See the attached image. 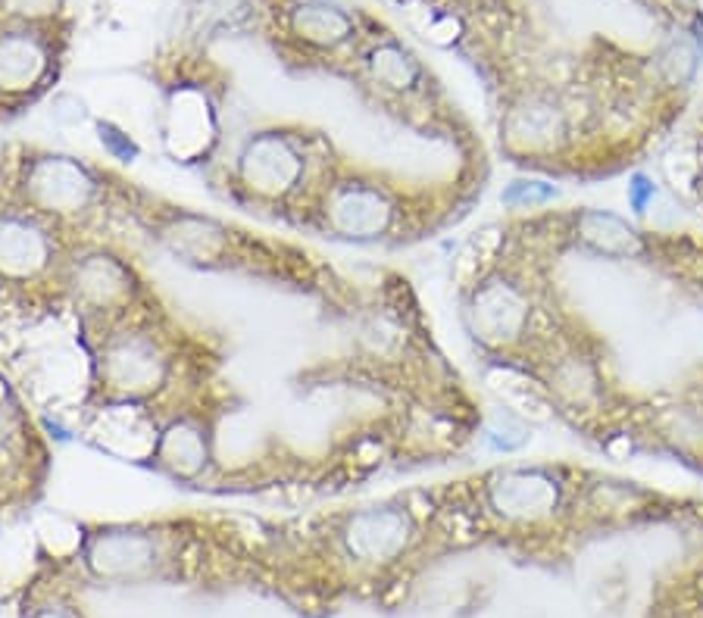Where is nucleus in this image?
Listing matches in <instances>:
<instances>
[{"label":"nucleus","mask_w":703,"mask_h":618,"mask_svg":"<svg viewBox=\"0 0 703 618\" xmlns=\"http://www.w3.org/2000/svg\"><path fill=\"white\" fill-rule=\"evenodd\" d=\"M254 26L256 38L291 76L344 78L376 20L338 0H263Z\"/></svg>","instance_id":"obj_9"},{"label":"nucleus","mask_w":703,"mask_h":618,"mask_svg":"<svg viewBox=\"0 0 703 618\" xmlns=\"http://www.w3.org/2000/svg\"><path fill=\"white\" fill-rule=\"evenodd\" d=\"M488 175V163H457V173L444 179H409L344 153L301 237L344 247H416L460 225L485 194Z\"/></svg>","instance_id":"obj_5"},{"label":"nucleus","mask_w":703,"mask_h":618,"mask_svg":"<svg viewBox=\"0 0 703 618\" xmlns=\"http://www.w3.org/2000/svg\"><path fill=\"white\" fill-rule=\"evenodd\" d=\"M85 415L138 413L150 428L229 384V350L163 291L116 319L76 328Z\"/></svg>","instance_id":"obj_3"},{"label":"nucleus","mask_w":703,"mask_h":618,"mask_svg":"<svg viewBox=\"0 0 703 618\" xmlns=\"http://www.w3.org/2000/svg\"><path fill=\"white\" fill-rule=\"evenodd\" d=\"M57 562L72 584L263 590L254 518L213 510L82 522L72 556H57Z\"/></svg>","instance_id":"obj_4"},{"label":"nucleus","mask_w":703,"mask_h":618,"mask_svg":"<svg viewBox=\"0 0 703 618\" xmlns=\"http://www.w3.org/2000/svg\"><path fill=\"white\" fill-rule=\"evenodd\" d=\"M119 206L125 229L144 235L154 250L191 272L307 297L338 322L357 309L366 293V285L341 272L326 253L303 244V237L200 210L125 173L119 175Z\"/></svg>","instance_id":"obj_2"},{"label":"nucleus","mask_w":703,"mask_h":618,"mask_svg":"<svg viewBox=\"0 0 703 618\" xmlns=\"http://www.w3.org/2000/svg\"><path fill=\"white\" fill-rule=\"evenodd\" d=\"M341 144L310 122H263L206 160V188L244 219L301 237L322 188L344 160Z\"/></svg>","instance_id":"obj_6"},{"label":"nucleus","mask_w":703,"mask_h":618,"mask_svg":"<svg viewBox=\"0 0 703 618\" xmlns=\"http://www.w3.org/2000/svg\"><path fill=\"white\" fill-rule=\"evenodd\" d=\"M254 531L263 590L297 612L366 597L429 556L457 550L438 485L297 516L254 518Z\"/></svg>","instance_id":"obj_1"},{"label":"nucleus","mask_w":703,"mask_h":618,"mask_svg":"<svg viewBox=\"0 0 703 618\" xmlns=\"http://www.w3.org/2000/svg\"><path fill=\"white\" fill-rule=\"evenodd\" d=\"M113 163L44 144L0 147V200L38 216L72 241L119 237L125 229Z\"/></svg>","instance_id":"obj_7"},{"label":"nucleus","mask_w":703,"mask_h":618,"mask_svg":"<svg viewBox=\"0 0 703 618\" xmlns=\"http://www.w3.org/2000/svg\"><path fill=\"white\" fill-rule=\"evenodd\" d=\"M16 403V397H13V390L7 388V381L0 378V419H7V413H10V406Z\"/></svg>","instance_id":"obj_11"},{"label":"nucleus","mask_w":703,"mask_h":618,"mask_svg":"<svg viewBox=\"0 0 703 618\" xmlns=\"http://www.w3.org/2000/svg\"><path fill=\"white\" fill-rule=\"evenodd\" d=\"M341 82L351 84L369 109L388 116L419 138L448 144L457 150L460 163H488L485 140L448 97L441 82L378 22L353 53Z\"/></svg>","instance_id":"obj_8"},{"label":"nucleus","mask_w":703,"mask_h":618,"mask_svg":"<svg viewBox=\"0 0 703 618\" xmlns=\"http://www.w3.org/2000/svg\"><path fill=\"white\" fill-rule=\"evenodd\" d=\"M78 244L0 200V303L26 322L66 316V269Z\"/></svg>","instance_id":"obj_10"}]
</instances>
